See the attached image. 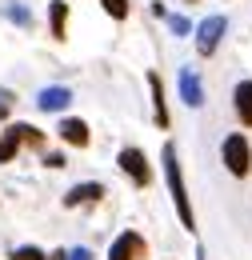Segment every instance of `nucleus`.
I'll return each instance as SVG.
<instances>
[{"mask_svg": "<svg viewBox=\"0 0 252 260\" xmlns=\"http://www.w3.org/2000/svg\"><path fill=\"white\" fill-rule=\"evenodd\" d=\"M164 180H168V192H172V204H176L180 224L188 228V232H196V212H192L188 188H184V172H180V156H176V144H172V140L164 144Z\"/></svg>", "mask_w": 252, "mask_h": 260, "instance_id": "1", "label": "nucleus"}, {"mask_svg": "<svg viewBox=\"0 0 252 260\" xmlns=\"http://www.w3.org/2000/svg\"><path fill=\"white\" fill-rule=\"evenodd\" d=\"M220 160L224 168H228V176H236V180H244L252 172V144L244 132H228L220 144Z\"/></svg>", "mask_w": 252, "mask_h": 260, "instance_id": "2", "label": "nucleus"}, {"mask_svg": "<svg viewBox=\"0 0 252 260\" xmlns=\"http://www.w3.org/2000/svg\"><path fill=\"white\" fill-rule=\"evenodd\" d=\"M116 164H120V172H124L136 188H148V184H152V164H148V156H144V148H136V144L120 148Z\"/></svg>", "mask_w": 252, "mask_h": 260, "instance_id": "3", "label": "nucleus"}, {"mask_svg": "<svg viewBox=\"0 0 252 260\" xmlns=\"http://www.w3.org/2000/svg\"><path fill=\"white\" fill-rule=\"evenodd\" d=\"M224 32H228V20H224V16H204V20L196 24V52H200V56H212V52L220 48Z\"/></svg>", "mask_w": 252, "mask_h": 260, "instance_id": "4", "label": "nucleus"}, {"mask_svg": "<svg viewBox=\"0 0 252 260\" xmlns=\"http://www.w3.org/2000/svg\"><path fill=\"white\" fill-rule=\"evenodd\" d=\"M108 260H148V240H144L140 232L124 228V232L112 240V248H108Z\"/></svg>", "mask_w": 252, "mask_h": 260, "instance_id": "5", "label": "nucleus"}, {"mask_svg": "<svg viewBox=\"0 0 252 260\" xmlns=\"http://www.w3.org/2000/svg\"><path fill=\"white\" fill-rule=\"evenodd\" d=\"M56 136H60L68 148H88V144H92V132H88V124H84L80 116H60Z\"/></svg>", "mask_w": 252, "mask_h": 260, "instance_id": "6", "label": "nucleus"}, {"mask_svg": "<svg viewBox=\"0 0 252 260\" xmlns=\"http://www.w3.org/2000/svg\"><path fill=\"white\" fill-rule=\"evenodd\" d=\"M100 200H104V184H100V180H84V184H76V188H68V192H64V208L100 204Z\"/></svg>", "mask_w": 252, "mask_h": 260, "instance_id": "7", "label": "nucleus"}, {"mask_svg": "<svg viewBox=\"0 0 252 260\" xmlns=\"http://www.w3.org/2000/svg\"><path fill=\"white\" fill-rule=\"evenodd\" d=\"M36 104H40V112H64V108L72 104V92H68L64 84H48V88H40Z\"/></svg>", "mask_w": 252, "mask_h": 260, "instance_id": "8", "label": "nucleus"}, {"mask_svg": "<svg viewBox=\"0 0 252 260\" xmlns=\"http://www.w3.org/2000/svg\"><path fill=\"white\" fill-rule=\"evenodd\" d=\"M232 112H236V120L244 128H252V80H240L232 88Z\"/></svg>", "mask_w": 252, "mask_h": 260, "instance_id": "9", "label": "nucleus"}, {"mask_svg": "<svg viewBox=\"0 0 252 260\" xmlns=\"http://www.w3.org/2000/svg\"><path fill=\"white\" fill-rule=\"evenodd\" d=\"M148 92H152V120L156 128H168V100H164V84H160V72H148Z\"/></svg>", "mask_w": 252, "mask_h": 260, "instance_id": "10", "label": "nucleus"}, {"mask_svg": "<svg viewBox=\"0 0 252 260\" xmlns=\"http://www.w3.org/2000/svg\"><path fill=\"white\" fill-rule=\"evenodd\" d=\"M180 100H184L188 108H200V104H204V88H200V76H196L192 68H180Z\"/></svg>", "mask_w": 252, "mask_h": 260, "instance_id": "11", "label": "nucleus"}, {"mask_svg": "<svg viewBox=\"0 0 252 260\" xmlns=\"http://www.w3.org/2000/svg\"><path fill=\"white\" fill-rule=\"evenodd\" d=\"M20 148H24V136H20V124H8V128L0 132V164H12Z\"/></svg>", "mask_w": 252, "mask_h": 260, "instance_id": "12", "label": "nucleus"}, {"mask_svg": "<svg viewBox=\"0 0 252 260\" xmlns=\"http://www.w3.org/2000/svg\"><path fill=\"white\" fill-rule=\"evenodd\" d=\"M48 28H52V40H64V36H68V4H64V0H52V4H48Z\"/></svg>", "mask_w": 252, "mask_h": 260, "instance_id": "13", "label": "nucleus"}, {"mask_svg": "<svg viewBox=\"0 0 252 260\" xmlns=\"http://www.w3.org/2000/svg\"><path fill=\"white\" fill-rule=\"evenodd\" d=\"M20 136H24V148H32V152H44L48 148V136L36 128V124H20Z\"/></svg>", "mask_w": 252, "mask_h": 260, "instance_id": "14", "label": "nucleus"}, {"mask_svg": "<svg viewBox=\"0 0 252 260\" xmlns=\"http://www.w3.org/2000/svg\"><path fill=\"white\" fill-rule=\"evenodd\" d=\"M8 260H48V252H44V248H36V244H20V248H12V252H8Z\"/></svg>", "mask_w": 252, "mask_h": 260, "instance_id": "15", "label": "nucleus"}, {"mask_svg": "<svg viewBox=\"0 0 252 260\" xmlns=\"http://www.w3.org/2000/svg\"><path fill=\"white\" fill-rule=\"evenodd\" d=\"M100 4H104V12L112 20H128V0H100Z\"/></svg>", "mask_w": 252, "mask_h": 260, "instance_id": "16", "label": "nucleus"}, {"mask_svg": "<svg viewBox=\"0 0 252 260\" xmlns=\"http://www.w3.org/2000/svg\"><path fill=\"white\" fill-rule=\"evenodd\" d=\"M4 12H8V16H12L16 24H20V28H32V16H28V12H24V8H20V4H8Z\"/></svg>", "mask_w": 252, "mask_h": 260, "instance_id": "17", "label": "nucleus"}, {"mask_svg": "<svg viewBox=\"0 0 252 260\" xmlns=\"http://www.w3.org/2000/svg\"><path fill=\"white\" fill-rule=\"evenodd\" d=\"M44 164H48V168H64V152H44Z\"/></svg>", "mask_w": 252, "mask_h": 260, "instance_id": "18", "label": "nucleus"}, {"mask_svg": "<svg viewBox=\"0 0 252 260\" xmlns=\"http://www.w3.org/2000/svg\"><path fill=\"white\" fill-rule=\"evenodd\" d=\"M168 24H172V32H180V36H184V32L192 28V24L184 20V16H168Z\"/></svg>", "mask_w": 252, "mask_h": 260, "instance_id": "19", "label": "nucleus"}, {"mask_svg": "<svg viewBox=\"0 0 252 260\" xmlns=\"http://www.w3.org/2000/svg\"><path fill=\"white\" fill-rule=\"evenodd\" d=\"M68 260H92V252H88V248H72V252H68Z\"/></svg>", "mask_w": 252, "mask_h": 260, "instance_id": "20", "label": "nucleus"}, {"mask_svg": "<svg viewBox=\"0 0 252 260\" xmlns=\"http://www.w3.org/2000/svg\"><path fill=\"white\" fill-rule=\"evenodd\" d=\"M48 260H68V252H64V248H56V252H48Z\"/></svg>", "mask_w": 252, "mask_h": 260, "instance_id": "21", "label": "nucleus"}, {"mask_svg": "<svg viewBox=\"0 0 252 260\" xmlns=\"http://www.w3.org/2000/svg\"><path fill=\"white\" fill-rule=\"evenodd\" d=\"M196 260H204V252H196Z\"/></svg>", "mask_w": 252, "mask_h": 260, "instance_id": "22", "label": "nucleus"}]
</instances>
